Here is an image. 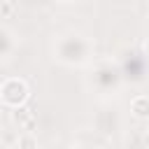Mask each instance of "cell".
<instances>
[{"instance_id": "6da1fadb", "label": "cell", "mask_w": 149, "mask_h": 149, "mask_svg": "<svg viewBox=\"0 0 149 149\" xmlns=\"http://www.w3.org/2000/svg\"><path fill=\"white\" fill-rule=\"evenodd\" d=\"M30 98V88L23 79L19 77H9L0 84V102L5 107H19V105H26Z\"/></svg>"}, {"instance_id": "7a4b0ae2", "label": "cell", "mask_w": 149, "mask_h": 149, "mask_svg": "<svg viewBox=\"0 0 149 149\" xmlns=\"http://www.w3.org/2000/svg\"><path fill=\"white\" fill-rule=\"evenodd\" d=\"M12 121H14L21 130H30V128L35 126V114H33V109L28 107V102L12 109Z\"/></svg>"}, {"instance_id": "3957f363", "label": "cell", "mask_w": 149, "mask_h": 149, "mask_svg": "<svg viewBox=\"0 0 149 149\" xmlns=\"http://www.w3.org/2000/svg\"><path fill=\"white\" fill-rule=\"evenodd\" d=\"M130 114L135 119H149V95H135L130 100Z\"/></svg>"}, {"instance_id": "277c9868", "label": "cell", "mask_w": 149, "mask_h": 149, "mask_svg": "<svg viewBox=\"0 0 149 149\" xmlns=\"http://www.w3.org/2000/svg\"><path fill=\"white\" fill-rule=\"evenodd\" d=\"M16 147H19V149H37V137H35L30 130H26L23 135H19Z\"/></svg>"}, {"instance_id": "5b68a950", "label": "cell", "mask_w": 149, "mask_h": 149, "mask_svg": "<svg viewBox=\"0 0 149 149\" xmlns=\"http://www.w3.org/2000/svg\"><path fill=\"white\" fill-rule=\"evenodd\" d=\"M16 9V2H0V14L2 16H12Z\"/></svg>"}, {"instance_id": "8992f818", "label": "cell", "mask_w": 149, "mask_h": 149, "mask_svg": "<svg viewBox=\"0 0 149 149\" xmlns=\"http://www.w3.org/2000/svg\"><path fill=\"white\" fill-rule=\"evenodd\" d=\"M144 147H147V149H149V130H147V133H144Z\"/></svg>"}, {"instance_id": "52a82bcc", "label": "cell", "mask_w": 149, "mask_h": 149, "mask_svg": "<svg viewBox=\"0 0 149 149\" xmlns=\"http://www.w3.org/2000/svg\"><path fill=\"white\" fill-rule=\"evenodd\" d=\"M144 54H147V56H149V37H147V40H144Z\"/></svg>"}, {"instance_id": "ba28073f", "label": "cell", "mask_w": 149, "mask_h": 149, "mask_svg": "<svg viewBox=\"0 0 149 149\" xmlns=\"http://www.w3.org/2000/svg\"><path fill=\"white\" fill-rule=\"evenodd\" d=\"M0 2H16V0H0Z\"/></svg>"}, {"instance_id": "9c48e42d", "label": "cell", "mask_w": 149, "mask_h": 149, "mask_svg": "<svg viewBox=\"0 0 149 149\" xmlns=\"http://www.w3.org/2000/svg\"><path fill=\"white\" fill-rule=\"evenodd\" d=\"M58 2H74V0H58Z\"/></svg>"}]
</instances>
